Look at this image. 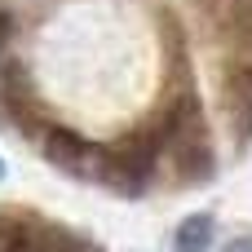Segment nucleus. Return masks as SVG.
<instances>
[{
	"label": "nucleus",
	"mask_w": 252,
	"mask_h": 252,
	"mask_svg": "<svg viewBox=\"0 0 252 252\" xmlns=\"http://www.w3.org/2000/svg\"><path fill=\"white\" fill-rule=\"evenodd\" d=\"M159 146H164V133H133L106 151H97V168L93 177H102L111 190L120 195H142L146 182L155 177V164H159Z\"/></svg>",
	"instance_id": "nucleus-1"
},
{
	"label": "nucleus",
	"mask_w": 252,
	"mask_h": 252,
	"mask_svg": "<svg viewBox=\"0 0 252 252\" xmlns=\"http://www.w3.org/2000/svg\"><path fill=\"white\" fill-rule=\"evenodd\" d=\"M159 133H164V146L173 151V159H177L186 182H204L213 173V151H208V133H204V115H199L195 97H182L168 111Z\"/></svg>",
	"instance_id": "nucleus-2"
},
{
	"label": "nucleus",
	"mask_w": 252,
	"mask_h": 252,
	"mask_svg": "<svg viewBox=\"0 0 252 252\" xmlns=\"http://www.w3.org/2000/svg\"><path fill=\"white\" fill-rule=\"evenodd\" d=\"M44 159L58 164V168H66V173H93V168H97V151H93L80 133H71V128H62V124H53V128L44 133Z\"/></svg>",
	"instance_id": "nucleus-3"
},
{
	"label": "nucleus",
	"mask_w": 252,
	"mask_h": 252,
	"mask_svg": "<svg viewBox=\"0 0 252 252\" xmlns=\"http://www.w3.org/2000/svg\"><path fill=\"white\" fill-rule=\"evenodd\" d=\"M221 93H226V111H230V124L239 133V142H248L252 137V62H230L226 66Z\"/></svg>",
	"instance_id": "nucleus-4"
},
{
	"label": "nucleus",
	"mask_w": 252,
	"mask_h": 252,
	"mask_svg": "<svg viewBox=\"0 0 252 252\" xmlns=\"http://www.w3.org/2000/svg\"><path fill=\"white\" fill-rule=\"evenodd\" d=\"M213 244V217L208 213H195L177 226V239H173V252H208Z\"/></svg>",
	"instance_id": "nucleus-5"
},
{
	"label": "nucleus",
	"mask_w": 252,
	"mask_h": 252,
	"mask_svg": "<svg viewBox=\"0 0 252 252\" xmlns=\"http://www.w3.org/2000/svg\"><path fill=\"white\" fill-rule=\"evenodd\" d=\"M0 239H4V248H0V252H40V239H35L27 226H9Z\"/></svg>",
	"instance_id": "nucleus-6"
},
{
	"label": "nucleus",
	"mask_w": 252,
	"mask_h": 252,
	"mask_svg": "<svg viewBox=\"0 0 252 252\" xmlns=\"http://www.w3.org/2000/svg\"><path fill=\"white\" fill-rule=\"evenodd\" d=\"M235 35L252 49V0H235Z\"/></svg>",
	"instance_id": "nucleus-7"
},
{
	"label": "nucleus",
	"mask_w": 252,
	"mask_h": 252,
	"mask_svg": "<svg viewBox=\"0 0 252 252\" xmlns=\"http://www.w3.org/2000/svg\"><path fill=\"white\" fill-rule=\"evenodd\" d=\"M9 40H13V18H9V13H0V53L9 49Z\"/></svg>",
	"instance_id": "nucleus-8"
},
{
	"label": "nucleus",
	"mask_w": 252,
	"mask_h": 252,
	"mask_svg": "<svg viewBox=\"0 0 252 252\" xmlns=\"http://www.w3.org/2000/svg\"><path fill=\"white\" fill-rule=\"evenodd\" d=\"M226 252H252V239H244V244H230Z\"/></svg>",
	"instance_id": "nucleus-9"
},
{
	"label": "nucleus",
	"mask_w": 252,
	"mask_h": 252,
	"mask_svg": "<svg viewBox=\"0 0 252 252\" xmlns=\"http://www.w3.org/2000/svg\"><path fill=\"white\" fill-rule=\"evenodd\" d=\"M0 177H4V159H0Z\"/></svg>",
	"instance_id": "nucleus-10"
}]
</instances>
